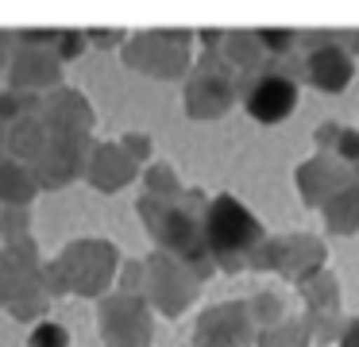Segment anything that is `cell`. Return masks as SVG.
Wrapping results in <instances>:
<instances>
[{
  "label": "cell",
  "instance_id": "4",
  "mask_svg": "<svg viewBox=\"0 0 359 347\" xmlns=\"http://www.w3.org/2000/svg\"><path fill=\"white\" fill-rule=\"evenodd\" d=\"M66 343V332L55 328V324H47V328L35 332V347H62Z\"/></svg>",
  "mask_w": 359,
  "mask_h": 347
},
{
  "label": "cell",
  "instance_id": "1",
  "mask_svg": "<svg viewBox=\"0 0 359 347\" xmlns=\"http://www.w3.org/2000/svg\"><path fill=\"white\" fill-rule=\"evenodd\" d=\"M255 236H259V224L243 205H236L232 197L212 200V208H209V243L217 247V251H236V247L251 243Z\"/></svg>",
  "mask_w": 359,
  "mask_h": 347
},
{
  "label": "cell",
  "instance_id": "2",
  "mask_svg": "<svg viewBox=\"0 0 359 347\" xmlns=\"http://www.w3.org/2000/svg\"><path fill=\"white\" fill-rule=\"evenodd\" d=\"M294 100H297V89L286 77H263L248 97V112L263 123H274V120H282V116H290Z\"/></svg>",
  "mask_w": 359,
  "mask_h": 347
},
{
  "label": "cell",
  "instance_id": "3",
  "mask_svg": "<svg viewBox=\"0 0 359 347\" xmlns=\"http://www.w3.org/2000/svg\"><path fill=\"white\" fill-rule=\"evenodd\" d=\"M351 77V62L344 58L336 46H325V50L313 54V81L325 85V89H340Z\"/></svg>",
  "mask_w": 359,
  "mask_h": 347
}]
</instances>
